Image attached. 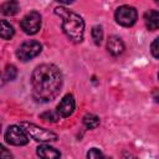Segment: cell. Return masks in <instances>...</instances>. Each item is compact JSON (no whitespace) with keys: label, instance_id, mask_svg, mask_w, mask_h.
I'll list each match as a JSON object with an SVG mask.
<instances>
[{"label":"cell","instance_id":"cell-1","mask_svg":"<svg viewBox=\"0 0 159 159\" xmlns=\"http://www.w3.org/2000/svg\"><path fill=\"white\" fill-rule=\"evenodd\" d=\"M31 86L32 94L37 101L50 102L55 99L61 91L62 73L55 65H40L32 72Z\"/></svg>","mask_w":159,"mask_h":159},{"label":"cell","instance_id":"cell-2","mask_svg":"<svg viewBox=\"0 0 159 159\" xmlns=\"http://www.w3.org/2000/svg\"><path fill=\"white\" fill-rule=\"evenodd\" d=\"M55 12L62 19V31L75 43H80L83 40L84 21L83 19L66 7H56Z\"/></svg>","mask_w":159,"mask_h":159},{"label":"cell","instance_id":"cell-3","mask_svg":"<svg viewBox=\"0 0 159 159\" xmlns=\"http://www.w3.org/2000/svg\"><path fill=\"white\" fill-rule=\"evenodd\" d=\"M20 127L35 140L37 142H55L57 140V134L53 133L50 129H45L41 128L34 123H29V122H21Z\"/></svg>","mask_w":159,"mask_h":159},{"label":"cell","instance_id":"cell-4","mask_svg":"<svg viewBox=\"0 0 159 159\" xmlns=\"http://www.w3.org/2000/svg\"><path fill=\"white\" fill-rule=\"evenodd\" d=\"M42 50V46L39 41L36 40H29V41H25L16 51V56L19 60L26 62L34 57H36Z\"/></svg>","mask_w":159,"mask_h":159},{"label":"cell","instance_id":"cell-5","mask_svg":"<svg viewBox=\"0 0 159 159\" xmlns=\"http://www.w3.org/2000/svg\"><path fill=\"white\" fill-rule=\"evenodd\" d=\"M137 16H138L137 10L129 5L119 6L116 10V21L124 27H129V26L134 25L137 21Z\"/></svg>","mask_w":159,"mask_h":159},{"label":"cell","instance_id":"cell-6","mask_svg":"<svg viewBox=\"0 0 159 159\" xmlns=\"http://www.w3.org/2000/svg\"><path fill=\"white\" fill-rule=\"evenodd\" d=\"M20 25L25 34L35 35L41 27V15L37 11H31L22 17Z\"/></svg>","mask_w":159,"mask_h":159},{"label":"cell","instance_id":"cell-7","mask_svg":"<svg viewBox=\"0 0 159 159\" xmlns=\"http://www.w3.org/2000/svg\"><path fill=\"white\" fill-rule=\"evenodd\" d=\"M5 140L11 145H25L29 143L26 132L20 125H10L5 133Z\"/></svg>","mask_w":159,"mask_h":159},{"label":"cell","instance_id":"cell-8","mask_svg":"<svg viewBox=\"0 0 159 159\" xmlns=\"http://www.w3.org/2000/svg\"><path fill=\"white\" fill-rule=\"evenodd\" d=\"M75 111V98L72 94H66L57 106V113L62 118L70 117Z\"/></svg>","mask_w":159,"mask_h":159},{"label":"cell","instance_id":"cell-9","mask_svg":"<svg viewBox=\"0 0 159 159\" xmlns=\"http://www.w3.org/2000/svg\"><path fill=\"white\" fill-rule=\"evenodd\" d=\"M107 50L111 55L118 56L124 51V43L120 37L118 36H111L107 41Z\"/></svg>","mask_w":159,"mask_h":159},{"label":"cell","instance_id":"cell-10","mask_svg":"<svg viewBox=\"0 0 159 159\" xmlns=\"http://www.w3.org/2000/svg\"><path fill=\"white\" fill-rule=\"evenodd\" d=\"M36 153L41 159H58L61 157V153L50 145H40Z\"/></svg>","mask_w":159,"mask_h":159},{"label":"cell","instance_id":"cell-11","mask_svg":"<svg viewBox=\"0 0 159 159\" xmlns=\"http://www.w3.org/2000/svg\"><path fill=\"white\" fill-rule=\"evenodd\" d=\"M144 21L150 31H155L159 27V12L157 10H149L144 14Z\"/></svg>","mask_w":159,"mask_h":159},{"label":"cell","instance_id":"cell-12","mask_svg":"<svg viewBox=\"0 0 159 159\" xmlns=\"http://www.w3.org/2000/svg\"><path fill=\"white\" fill-rule=\"evenodd\" d=\"M15 34L14 27L5 20H0V37L4 40H10Z\"/></svg>","mask_w":159,"mask_h":159},{"label":"cell","instance_id":"cell-13","mask_svg":"<svg viewBox=\"0 0 159 159\" xmlns=\"http://www.w3.org/2000/svg\"><path fill=\"white\" fill-rule=\"evenodd\" d=\"M19 11V4L16 1H6L1 5V12L7 16H12L17 14Z\"/></svg>","mask_w":159,"mask_h":159},{"label":"cell","instance_id":"cell-14","mask_svg":"<svg viewBox=\"0 0 159 159\" xmlns=\"http://www.w3.org/2000/svg\"><path fill=\"white\" fill-rule=\"evenodd\" d=\"M83 124L88 128V129H94L99 125V118L94 114H91V113H87L84 117H83Z\"/></svg>","mask_w":159,"mask_h":159},{"label":"cell","instance_id":"cell-15","mask_svg":"<svg viewBox=\"0 0 159 159\" xmlns=\"http://www.w3.org/2000/svg\"><path fill=\"white\" fill-rule=\"evenodd\" d=\"M92 39H93V41H94V43L96 45H101V42H102V40H103V30H102V27L101 26H93L92 27Z\"/></svg>","mask_w":159,"mask_h":159},{"label":"cell","instance_id":"cell-16","mask_svg":"<svg viewBox=\"0 0 159 159\" xmlns=\"http://www.w3.org/2000/svg\"><path fill=\"white\" fill-rule=\"evenodd\" d=\"M40 118L41 119H43V120H46V122H57L58 119H60V116H58V113L57 112H53V111H46V112H43L41 116H40Z\"/></svg>","mask_w":159,"mask_h":159},{"label":"cell","instance_id":"cell-17","mask_svg":"<svg viewBox=\"0 0 159 159\" xmlns=\"http://www.w3.org/2000/svg\"><path fill=\"white\" fill-rule=\"evenodd\" d=\"M87 158H88V159H111V158L106 157V155H104L99 149H97V148L89 149L88 153H87Z\"/></svg>","mask_w":159,"mask_h":159},{"label":"cell","instance_id":"cell-18","mask_svg":"<svg viewBox=\"0 0 159 159\" xmlns=\"http://www.w3.org/2000/svg\"><path fill=\"white\" fill-rule=\"evenodd\" d=\"M17 76V70L14 65H9L6 66V70H5V78L7 81H14Z\"/></svg>","mask_w":159,"mask_h":159},{"label":"cell","instance_id":"cell-19","mask_svg":"<svg viewBox=\"0 0 159 159\" xmlns=\"http://www.w3.org/2000/svg\"><path fill=\"white\" fill-rule=\"evenodd\" d=\"M0 159H12V154L9 149L0 144Z\"/></svg>","mask_w":159,"mask_h":159},{"label":"cell","instance_id":"cell-20","mask_svg":"<svg viewBox=\"0 0 159 159\" xmlns=\"http://www.w3.org/2000/svg\"><path fill=\"white\" fill-rule=\"evenodd\" d=\"M158 42H159V39H154V41L152 42V55L154 56V58H158L159 57V52H158Z\"/></svg>","mask_w":159,"mask_h":159},{"label":"cell","instance_id":"cell-21","mask_svg":"<svg viewBox=\"0 0 159 159\" xmlns=\"http://www.w3.org/2000/svg\"><path fill=\"white\" fill-rule=\"evenodd\" d=\"M5 83V80H4V77H2V75L0 73V86H2Z\"/></svg>","mask_w":159,"mask_h":159}]
</instances>
